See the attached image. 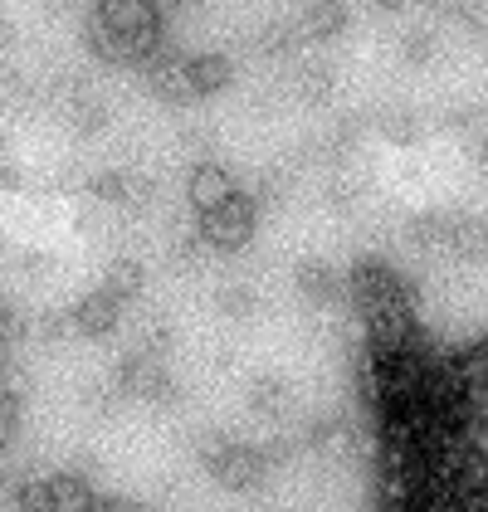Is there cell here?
<instances>
[{"instance_id": "8", "label": "cell", "mask_w": 488, "mask_h": 512, "mask_svg": "<svg viewBox=\"0 0 488 512\" xmlns=\"http://www.w3.org/2000/svg\"><path fill=\"white\" fill-rule=\"evenodd\" d=\"M376 5H381V10H406L410 0H376Z\"/></svg>"}, {"instance_id": "1", "label": "cell", "mask_w": 488, "mask_h": 512, "mask_svg": "<svg viewBox=\"0 0 488 512\" xmlns=\"http://www.w3.org/2000/svg\"><path fill=\"white\" fill-rule=\"evenodd\" d=\"M25 512H98V493L83 483L79 473H49L40 483L20 488Z\"/></svg>"}, {"instance_id": "2", "label": "cell", "mask_w": 488, "mask_h": 512, "mask_svg": "<svg viewBox=\"0 0 488 512\" xmlns=\"http://www.w3.org/2000/svg\"><path fill=\"white\" fill-rule=\"evenodd\" d=\"M205 464L210 473L225 483V488H235V493H249V488H259L264 478H269V454L264 449H249V444H210L205 449Z\"/></svg>"}, {"instance_id": "6", "label": "cell", "mask_w": 488, "mask_h": 512, "mask_svg": "<svg viewBox=\"0 0 488 512\" xmlns=\"http://www.w3.org/2000/svg\"><path fill=\"white\" fill-rule=\"evenodd\" d=\"M401 54H406L410 64H425V59L435 54V40H430L425 30H415V35H406V40H401Z\"/></svg>"}, {"instance_id": "4", "label": "cell", "mask_w": 488, "mask_h": 512, "mask_svg": "<svg viewBox=\"0 0 488 512\" xmlns=\"http://www.w3.org/2000/svg\"><path fill=\"white\" fill-rule=\"evenodd\" d=\"M235 196H240V181L230 171H220V166H201L191 176V205H196V215H210V210L230 205Z\"/></svg>"}, {"instance_id": "7", "label": "cell", "mask_w": 488, "mask_h": 512, "mask_svg": "<svg viewBox=\"0 0 488 512\" xmlns=\"http://www.w3.org/2000/svg\"><path fill=\"white\" fill-rule=\"evenodd\" d=\"M459 20H464L469 30H488V5H484V0H464Z\"/></svg>"}, {"instance_id": "3", "label": "cell", "mask_w": 488, "mask_h": 512, "mask_svg": "<svg viewBox=\"0 0 488 512\" xmlns=\"http://www.w3.org/2000/svg\"><path fill=\"white\" fill-rule=\"evenodd\" d=\"M201 235L210 239L215 249H240L244 239L254 235V200L240 191L230 205H220V210L201 215Z\"/></svg>"}, {"instance_id": "5", "label": "cell", "mask_w": 488, "mask_h": 512, "mask_svg": "<svg viewBox=\"0 0 488 512\" xmlns=\"http://www.w3.org/2000/svg\"><path fill=\"white\" fill-rule=\"evenodd\" d=\"M342 25H347V5H342V0H318V5L303 15V40L342 35Z\"/></svg>"}]
</instances>
